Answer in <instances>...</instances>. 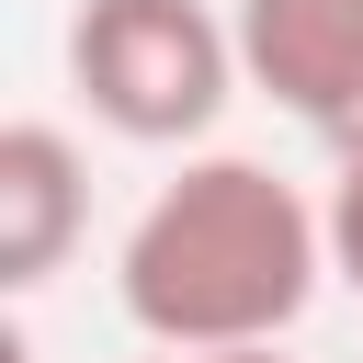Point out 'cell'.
I'll return each instance as SVG.
<instances>
[{
  "label": "cell",
  "mask_w": 363,
  "mask_h": 363,
  "mask_svg": "<svg viewBox=\"0 0 363 363\" xmlns=\"http://www.w3.org/2000/svg\"><path fill=\"white\" fill-rule=\"evenodd\" d=\"M238 11L216 0H79L68 11V91L125 147H193L238 102Z\"/></svg>",
  "instance_id": "obj_2"
},
{
  "label": "cell",
  "mask_w": 363,
  "mask_h": 363,
  "mask_svg": "<svg viewBox=\"0 0 363 363\" xmlns=\"http://www.w3.org/2000/svg\"><path fill=\"white\" fill-rule=\"evenodd\" d=\"M79 227H91V159H79V136L45 125V113L0 125V284L34 295L79 250Z\"/></svg>",
  "instance_id": "obj_4"
},
{
  "label": "cell",
  "mask_w": 363,
  "mask_h": 363,
  "mask_svg": "<svg viewBox=\"0 0 363 363\" xmlns=\"http://www.w3.org/2000/svg\"><path fill=\"white\" fill-rule=\"evenodd\" d=\"M329 284V204H306L272 159H182L125 250H113V306L159 352H238L284 340Z\"/></svg>",
  "instance_id": "obj_1"
},
{
  "label": "cell",
  "mask_w": 363,
  "mask_h": 363,
  "mask_svg": "<svg viewBox=\"0 0 363 363\" xmlns=\"http://www.w3.org/2000/svg\"><path fill=\"white\" fill-rule=\"evenodd\" d=\"M238 57L250 91H272L295 125H340V102L363 91V0H238Z\"/></svg>",
  "instance_id": "obj_3"
},
{
  "label": "cell",
  "mask_w": 363,
  "mask_h": 363,
  "mask_svg": "<svg viewBox=\"0 0 363 363\" xmlns=\"http://www.w3.org/2000/svg\"><path fill=\"white\" fill-rule=\"evenodd\" d=\"M329 284L363 295V147H352L340 182H329Z\"/></svg>",
  "instance_id": "obj_5"
},
{
  "label": "cell",
  "mask_w": 363,
  "mask_h": 363,
  "mask_svg": "<svg viewBox=\"0 0 363 363\" xmlns=\"http://www.w3.org/2000/svg\"><path fill=\"white\" fill-rule=\"evenodd\" d=\"M329 147H340V159H352V147H363V91H352V102H340V125H329Z\"/></svg>",
  "instance_id": "obj_7"
},
{
  "label": "cell",
  "mask_w": 363,
  "mask_h": 363,
  "mask_svg": "<svg viewBox=\"0 0 363 363\" xmlns=\"http://www.w3.org/2000/svg\"><path fill=\"white\" fill-rule=\"evenodd\" d=\"M159 363H284V340H238V352H159Z\"/></svg>",
  "instance_id": "obj_6"
}]
</instances>
